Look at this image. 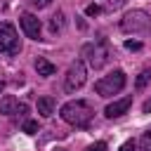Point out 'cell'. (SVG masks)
<instances>
[{
  "mask_svg": "<svg viewBox=\"0 0 151 151\" xmlns=\"http://www.w3.org/2000/svg\"><path fill=\"white\" fill-rule=\"evenodd\" d=\"M59 113L73 127H87L92 123V118H94V111H92L90 101H85V99H71V101H66Z\"/></svg>",
  "mask_w": 151,
  "mask_h": 151,
  "instance_id": "obj_1",
  "label": "cell"
},
{
  "mask_svg": "<svg viewBox=\"0 0 151 151\" xmlns=\"http://www.w3.org/2000/svg\"><path fill=\"white\" fill-rule=\"evenodd\" d=\"M80 54H83V61H85L90 68H94V71H97V68H104L106 61H109V47H106L104 40L85 42L83 50H80Z\"/></svg>",
  "mask_w": 151,
  "mask_h": 151,
  "instance_id": "obj_2",
  "label": "cell"
},
{
  "mask_svg": "<svg viewBox=\"0 0 151 151\" xmlns=\"http://www.w3.org/2000/svg\"><path fill=\"white\" fill-rule=\"evenodd\" d=\"M120 28L123 33H132V35L151 33V14H146L144 9H132L120 19Z\"/></svg>",
  "mask_w": 151,
  "mask_h": 151,
  "instance_id": "obj_3",
  "label": "cell"
},
{
  "mask_svg": "<svg viewBox=\"0 0 151 151\" xmlns=\"http://www.w3.org/2000/svg\"><path fill=\"white\" fill-rule=\"evenodd\" d=\"M123 87H125V73H123L120 68L111 71L109 76H104V78H99V80L94 83V92H97L99 97H113V94H118Z\"/></svg>",
  "mask_w": 151,
  "mask_h": 151,
  "instance_id": "obj_4",
  "label": "cell"
},
{
  "mask_svg": "<svg viewBox=\"0 0 151 151\" xmlns=\"http://www.w3.org/2000/svg\"><path fill=\"white\" fill-rule=\"evenodd\" d=\"M85 80H87V66H85L83 59H76V61L68 66V71H66L64 90H66V92H76V90H80V87L85 85Z\"/></svg>",
  "mask_w": 151,
  "mask_h": 151,
  "instance_id": "obj_5",
  "label": "cell"
},
{
  "mask_svg": "<svg viewBox=\"0 0 151 151\" xmlns=\"http://www.w3.org/2000/svg\"><path fill=\"white\" fill-rule=\"evenodd\" d=\"M21 50V42H19V35H17V28L12 24H0V54H17Z\"/></svg>",
  "mask_w": 151,
  "mask_h": 151,
  "instance_id": "obj_6",
  "label": "cell"
},
{
  "mask_svg": "<svg viewBox=\"0 0 151 151\" xmlns=\"http://www.w3.org/2000/svg\"><path fill=\"white\" fill-rule=\"evenodd\" d=\"M19 24H21V31L26 33V38H31V40H40V19L35 17V14H31V12H24L21 14V19H19Z\"/></svg>",
  "mask_w": 151,
  "mask_h": 151,
  "instance_id": "obj_7",
  "label": "cell"
},
{
  "mask_svg": "<svg viewBox=\"0 0 151 151\" xmlns=\"http://www.w3.org/2000/svg\"><path fill=\"white\" fill-rule=\"evenodd\" d=\"M0 113H5V116H21V118H24V116L28 113V106H26V104H19L17 97L7 94V97L0 99Z\"/></svg>",
  "mask_w": 151,
  "mask_h": 151,
  "instance_id": "obj_8",
  "label": "cell"
},
{
  "mask_svg": "<svg viewBox=\"0 0 151 151\" xmlns=\"http://www.w3.org/2000/svg\"><path fill=\"white\" fill-rule=\"evenodd\" d=\"M132 106V97H123V99H116L111 101L106 109H104V116L106 118H120L123 113H127V109Z\"/></svg>",
  "mask_w": 151,
  "mask_h": 151,
  "instance_id": "obj_9",
  "label": "cell"
},
{
  "mask_svg": "<svg viewBox=\"0 0 151 151\" xmlns=\"http://www.w3.org/2000/svg\"><path fill=\"white\" fill-rule=\"evenodd\" d=\"M35 71H38V76H54V71H57V66L54 64H50L45 57H38L35 59Z\"/></svg>",
  "mask_w": 151,
  "mask_h": 151,
  "instance_id": "obj_10",
  "label": "cell"
},
{
  "mask_svg": "<svg viewBox=\"0 0 151 151\" xmlns=\"http://www.w3.org/2000/svg\"><path fill=\"white\" fill-rule=\"evenodd\" d=\"M38 113H40L42 118H50V116L54 113V99H52V97H40V99H38Z\"/></svg>",
  "mask_w": 151,
  "mask_h": 151,
  "instance_id": "obj_11",
  "label": "cell"
},
{
  "mask_svg": "<svg viewBox=\"0 0 151 151\" xmlns=\"http://www.w3.org/2000/svg\"><path fill=\"white\" fill-rule=\"evenodd\" d=\"M66 26V19H64V12H57L52 19H50V31L52 33H61Z\"/></svg>",
  "mask_w": 151,
  "mask_h": 151,
  "instance_id": "obj_12",
  "label": "cell"
},
{
  "mask_svg": "<svg viewBox=\"0 0 151 151\" xmlns=\"http://www.w3.org/2000/svg\"><path fill=\"white\" fill-rule=\"evenodd\" d=\"M149 80H151V71L146 68V71H142V73H139V78H137V90H142Z\"/></svg>",
  "mask_w": 151,
  "mask_h": 151,
  "instance_id": "obj_13",
  "label": "cell"
},
{
  "mask_svg": "<svg viewBox=\"0 0 151 151\" xmlns=\"http://www.w3.org/2000/svg\"><path fill=\"white\" fill-rule=\"evenodd\" d=\"M24 132L26 134H35L38 132V123L35 120H24Z\"/></svg>",
  "mask_w": 151,
  "mask_h": 151,
  "instance_id": "obj_14",
  "label": "cell"
},
{
  "mask_svg": "<svg viewBox=\"0 0 151 151\" xmlns=\"http://www.w3.org/2000/svg\"><path fill=\"white\" fill-rule=\"evenodd\" d=\"M142 151H151V130L144 132V137H142Z\"/></svg>",
  "mask_w": 151,
  "mask_h": 151,
  "instance_id": "obj_15",
  "label": "cell"
},
{
  "mask_svg": "<svg viewBox=\"0 0 151 151\" xmlns=\"http://www.w3.org/2000/svg\"><path fill=\"white\" fill-rule=\"evenodd\" d=\"M85 151H106V142H94V144H90Z\"/></svg>",
  "mask_w": 151,
  "mask_h": 151,
  "instance_id": "obj_16",
  "label": "cell"
},
{
  "mask_svg": "<svg viewBox=\"0 0 151 151\" xmlns=\"http://www.w3.org/2000/svg\"><path fill=\"white\" fill-rule=\"evenodd\" d=\"M99 12H101V7H99V5H87V9H85V14H87V17H97Z\"/></svg>",
  "mask_w": 151,
  "mask_h": 151,
  "instance_id": "obj_17",
  "label": "cell"
},
{
  "mask_svg": "<svg viewBox=\"0 0 151 151\" xmlns=\"http://www.w3.org/2000/svg\"><path fill=\"white\" fill-rule=\"evenodd\" d=\"M125 5V0H106V7L109 9H120Z\"/></svg>",
  "mask_w": 151,
  "mask_h": 151,
  "instance_id": "obj_18",
  "label": "cell"
},
{
  "mask_svg": "<svg viewBox=\"0 0 151 151\" xmlns=\"http://www.w3.org/2000/svg\"><path fill=\"white\" fill-rule=\"evenodd\" d=\"M134 149H137V142H134V139H127V142L120 146V151H134Z\"/></svg>",
  "mask_w": 151,
  "mask_h": 151,
  "instance_id": "obj_19",
  "label": "cell"
},
{
  "mask_svg": "<svg viewBox=\"0 0 151 151\" xmlns=\"http://www.w3.org/2000/svg\"><path fill=\"white\" fill-rule=\"evenodd\" d=\"M125 47L137 52V50H142V42H137V40H125Z\"/></svg>",
  "mask_w": 151,
  "mask_h": 151,
  "instance_id": "obj_20",
  "label": "cell"
},
{
  "mask_svg": "<svg viewBox=\"0 0 151 151\" xmlns=\"http://www.w3.org/2000/svg\"><path fill=\"white\" fill-rule=\"evenodd\" d=\"M50 2H52V0H31V5H35L38 9H40V7H47Z\"/></svg>",
  "mask_w": 151,
  "mask_h": 151,
  "instance_id": "obj_21",
  "label": "cell"
},
{
  "mask_svg": "<svg viewBox=\"0 0 151 151\" xmlns=\"http://www.w3.org/2000/svg\"><path fill=\"white\" fill-rule=\"evenodd\" d=\"M142 111H144V113H151V99H146V101H144V106H142Z\"/></svg>",
  "mask_w": 151,
  "mask_h": 151,
  "instance_id": "obj_22",
  "label": "cell"
},
{
  "mask_svg": "<svg viewBox=\"0 0 151 151\" xmlns=\"http://www.w3.org/2000/svg\"><path fill=\"white\" fill-rule=\"evenodd\" d=\"M2 87H5V80H2V78H0V92H2Z\"/></svg>",
  "mask_w": 151,
  "mask_h": 151,
  "instance_id": "obj_23",
  "label": "cell"
},
{
  "mask_svg": "<svg viewBox=\"0 0 151 151\" xmlns=\"http://www.w3.org/2000/svg\"><path fill=\"white\" fill-rule=\"evenodd\" d=\"M54 151H66V149H54Z\"/></svg>",
  "mask_w": 151,
  "mask_h": 151,
  "instance_id": "obj_24",
  "label": "cell"
}]
</instances>
